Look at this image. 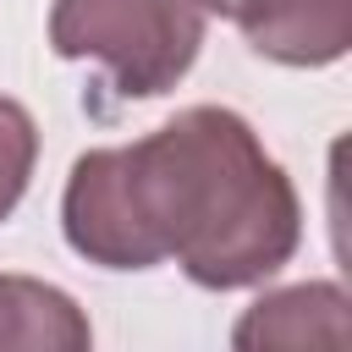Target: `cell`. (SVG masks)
<instances>
[{
  "mask_svg": "<svg viewBox=\"0 0 352 352\" xmlns=\"http://www.w3.org/2000/svg\"><path fill=\"white\" fill-rule=\"evenodd\" d=\"M60 231L99 270L176 258L192 286L236 292L297 253L302 204L236 110L192 104L138 143L82 154L66 176Z\"/></svg>",
  "mask_w": 352,
  "mask_h": 352,
  "instance_id": "6da1fadb",
  "label": "cell"
},
{
  "mask_svg": "<svg viewBox=\"0 0 352 352\" xmlns=\"http://www.w3.org/2000/svg\"><path fill=\"white\" fill-rule=\"evenodd\" d=\"M198 44V0H55L50 11V50L60 60L104 66L116 99H160L192 72Z\"/></svg>",
  "mask_w": 352,
  "mask_h": 352,
  "instance_id": "7a4b0ae2",
  "label": "cell"
},
{
  "mask_svg": "<svg viewBox=\"0 0 352 352\" xmlns=\"http://www.w3.org/2000/svg\"><path fill=\"white\" fill-rule=\"evenodd\" d=\"M231 22L280 66H330L352 44V0H242Z\"/></svg>",
  "mask_w": 352,
  "mask_h": 352,
  "instance_id": "3957f363",
  "label": "cell"
},
{
  "mask_svg": "<svg viewBox=\"0 0 352 352\" xmlns=\"http://www.w3.org/2000/svg\"><path fill=\"white\" fill-rule=\"evenodd\" d=\"M236 346H346V292L330 280H308V286H286L258 297L242 324L231 330Z\"/></svg>",
  "mask_w": 352,
  "mask_h": 352,
  "instance_id": "277c9868",
  "label": "cell"
},
{
  "mask_svg": "<svg viewBox=\"0 0 352 352\" xmlns=\"http://www.w3.org/2000/svg\"><path fill=\"white\" fill-rule=\"evenodd\" d=\"M94 341L82 308L33 275H0V352L6 346H44V352H82Z\"/></svg>",
  "mask_w": 352,
  "mask_h": 352,
  "instance_id": "5b68a950",
  "label": "cell"
},
{
  "mask_svg": "<svg viewBox=\"0 0 352 352\" xmlns=\"http://www.w3.org/2000/svg\"><path fill=\"white\" fill-rule=\"evenodd\" d=\"M33 160H38V126L33 116L0 94V220L22 204L28 182H33Z\"/></svg>",
  "mask_w": 352,
  "mask_h": 352,
  "instance_id": "8992f818",
  "label": "cell"
},
{
  "mask_svg": "<svg viewBox=\"0 0 352 352\" xmlns=\"http://www.w3.org/2000/svg\"><path fill=\"white\" fill-rule=\"evenodd\" d=\"M198 6H204V11H214V16H236V6H242V0H198Z\"/></svg>",
  "mask_w": 352,
  "mask_h": 352,
  "instance_id": "52a82bcc",
  "label": "cell"
}]
</instances>
